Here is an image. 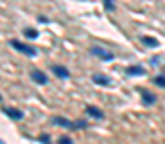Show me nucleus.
Returning <instances> with one entry per match:
<instances>
[{"label": "nucleus", "instance_id": "1", "mask_svg": "<svg viewBox=\"0 0 165 144\" xmlns=\"http://www.w3.org/2000/svg\"><path fill=\"white\" fill-rule=\"evenodd\" d=\"M52 123H54V125H60V127H63V129H71V131H75V129H84V127H87V123H84V121H69V119L60 117V115L52 119Z\"/></svg>", "mask_w": 165, "mask_h": 144}, {"label": "nucleus", "instance_id": "2", "mask_svg": "<svg viewBox=\"0 0 165 144\" xmlns=\"http://www.w3.org/2000/svg\"><path fill=\"white\" fill-rule=\"evenodd\" d=\"M12 46L16 50H19L21 54H27V56H35L37 54V48H33L29 44H23V42H17V40H12Z\"/></svg>", "mask_w": 165, "mask_h": 144}, {"label": "nucleus", "instance_id": "3", "mask_svg": "<svg viewBox=\"0 0 165 144\" xmlns=\"http://www.w3.org/2000/svg\"><path fill=\"white\" fill-rule=\"evenodd\" d=\"M2 112L8 115V117H12L13 121H19V119H23V112L17 110V108H12V106H4L2 108Z\"/></svg>", "mask_w": 165, "mask_h": 144}, {"label": "nucleus", "instance_id": "4", "mask_svg": "<svg viewBox=\"0 0 165 144\" xmlns=\"http://www.w3.org/2000/svg\"><path fill=\"white\" fill-rule=\"evenodd\" d=\"M90 54L98 56L100 60H113V54L111 52H107V50H104V48H98V46H92L90 48Z\"/></svg>", "mask_w": 165, "mask_h": 144}, {"label": "nucleus", "instance_id": "5", "mask_svg": "<svg viewBox=\"0 0 165 144\" xmlns=\"http://www.w3.org/2000/svg\"><path fill=\"white\" fill-rule=\"evenodd\" d=\"M31 77H33V81L39 83V85H46L48 83V75L44 73V71H40V69H35L31 73Z\"/></svg>", "mask_w": 165, "mask_h": 144}, {"label": "nucleus", "instance_id": "6", "mask_svg": "<svg viewBox=\"0 0 165 144\" xmlns=\"http://www.w3.org/2000/svg\"><path fill=\"white\" fill-rule=\"evenodd\" d=\"M84 112H87V115H90V117H94V119H102L104 117V112L100 110V108H96V106H87Z\"/></svg>", "mask_w": 165, "mask_h": 144}, {"label": "nucleus", "instance_id": "7", "mask_svg": "<svg viewBox=\"0 0 165 144\" xmlns=\"http://www.w3.org/2000/svg\"><path fill=\"white\" fill-rule=\"evenodd\" d=\"M52 71H54V75L60 77V79H67L69 77V69L63 67V66H52Z\"/></svg>", "mask_w": 165, "mask_h": 144}, {"label": "nucleus", "instance_id": "8", "mask_svg": "<svg viewBox=\"0 0 165 144\" xmlns=\"http://www.w3.org/2000/svg\"><path fill=\"white\" fill-rule=\"evenodd\" d=\"M142 100H144V104H148V106H152V104H156V94L154 92H150V90H142Z\"/></svg>", "mask_w": 165, "mask_h": 144}, {"label": "nucleus", "instance_id": "9", "mask_svg": "<svg viewBox=\"0 0 165 144\" xmlns=\"http://www.w3.org/2000/svg\"><path fill=\"white\" fill-rule=\"evenodd\" d=\"M92 81H94L96 85H102V86H107V85H110V79H107L106 75H94V77H92Z\"/></svg>", "mask_w": 165, "mask_h": 144}, {"label": "nucleus", "instance_id": "10", "mask_svg": "<svg viewBox=\"0 0 165 144\" xmlns=\"http://www.w3.org/2000/svg\"><path fill=\"white\" fill-rule=\"evenodd\" d=\"M127 73H129V75H140V73H142V67H138V66L129 67V69H127Z\"/></svg>", "mask_w": 165, "mask_h": 144}, {"label": "nucleus", "instance_id": "11", "mask_svg": "<svg viewBox=\"0 0 165 144\" xmlns=\"http://www.w3.org/2000/svg\"><path fill=\"white\" fill-rule=\"evenodd\" d=\"M58 144H73V140H71L67 135H63V136H60V138H58Z\"/></svg>", "mask_w": 165, "mask_h": 144}, {"label": "nucleus", "instance_id": "12", "mask_svg": "<svg viewBox=\"0 0 165 144\" xmlns=\"http://www.w3.org/2000/svg\"><path fill=\"white\" fill-rule=\"evenodd\" d=\"M156 85H159V86L165 89V75H157L156 77Z\"/></svg>", "mask_w": 165, "mask_h": 144}, {"label": "nucleus", "instance_id": "13", "mask_svg": "<svg viewBox=\"0 0 165 144\" xmlns=\"http://www.w3.org/2000/svg\"><path fill=\"white\" fill-rule=\"evenodd\" d=\"M25 35H27V37H29V39H37V31H35V29H27V31H25Z\"/></svg>", "mask_w": 165, "mask_h": 144}, {"label": "nucleus", "instance_id": "14", "mask_svg": "<svg viewBox=\"0 0 165 144\" xmlns=\"http://www.w3.org/2000/svg\"><path fill=\"white\" fill-rule=\"evenodd\" d=\"M142 42H144V44H148V46H156L157 42L154 40V39H150V37H146V39H142Z\"/></svg>", "mask_w": 165, "mask_h": 144}, {"label": "nucleus", "instance_id": "15", "mask_svg": "<svg viewBox=\"0 0 165 144\" xmlns=\"http://www.w3.org/2000/svg\"><path fill=\"white\" fill-rule=\"evenodd\" d=\"M40 142L42 144H50V136L48 135H40Z\"/></svg>", "mask_w": 165, "mask_h": 144}, {"label": "nucleus", "instance_id": "16", "mask_svg": "<svg viewBox=\"0 0 165 144\" xmlns=\"http://www.w3.org/2000/svg\"><path fill=\"white\" fill-rule=\"evenodd\" d=\"M104 4L107 10H113V0H104Z\"/></svg>", "mask_w": 165, "mask_h": 144}, {"label": "nucleus", "instance_id": "17", "mask_svg": "<svg viewBox=\"0 0 165 144\" xmlns=\"http://www.w3.org/2000/svg\"><path fill=\"white\" fill-rule=\"evenodd\" d=\"M0 144H2V140H0Z\"/></svg>", "mask_w": 165, "mask_h": 144}]
</instances>
